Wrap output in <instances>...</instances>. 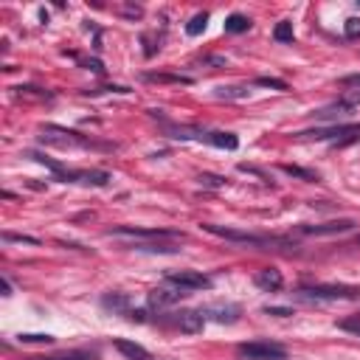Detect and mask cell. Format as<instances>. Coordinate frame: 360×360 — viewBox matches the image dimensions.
<instances>
[{
	"label": "cell",
	"mask_w": 360,
	"mask_h": 360,
	"mask_svg": "<svg viewBox=\"0 0 360 360\" xmlns=\"http://www.w3.org/2000/svg\"><path fill=\"white\" fill-rule=\"evenodd\" d=\"M298 298L304 301H357L360 287H346V284H301Z\"/></svg>",
	"instance_id": "obj_2"
},
{
	"label": "cell",
	"mask_w": 360,
	"mask_h": 360,
	"mask_svg": "<svg viewBox=\"0 0 360 360\" xmlns=\"http://www.w3.org/2000/svg\"><path fill=\"white\" fill-rule=\"evenodd\" d=\"M79 180H82V183H87V186H107L110 174H107V172L93 169V172H79Z\"/></svg>",
	"instance_id": "obj_20"
},
{
	"label": "cell",
	"mask_w": 360,
	"mask_h": 360,
	"mask_svg": "<svg viewBox=\"0 0 360 360\" xmlns=\"http://www.w3.org/2000/svg\"><path fill=\"white\" fill-rule=\"evenodd\" d=\"M256 84H262V87H273V90H287V82L273 79V76H259V79H256Z\"/></svg>",
	"instance_id": "obj_25"
},
{
	"label": "cell",
	"mask_w": 360,
	"mask_h": 360,
	"mask_svg": "<svg viewBox=\"0 0 360 360\" xmlns=\"http://www.w3.org/2000/svg\"><path fill=\"white\" fill-rule=\"evenodd\" d=\"M25 360H96L93 352H65V354H51V357H25Z\"/></svg>",
	"instance_id": "obj_19"
},
{
	"label": "cell",
	"mask_w": 360,
	"mask_h": 360,
	"mask_svg": "<svg viewBox=\"0 0 360 360\" xmlns=\"http://www.w3.org/2000/svg\"><path fill=\"white\" fill-rule=\"evenodd\" d=\"M264 312L267 315H281V318L284 315H292V309H287V307H264Z\"/></svg>",
	"instance_id": "obj_30"
},
{
	"label": "cell",
	"mask_w": 360,
	"mask_h": 360,
	"mask_svg": "<svg viewBox=\"0 0 360 360\" xmlns=\"http://www.w3.org/2000/svg\"><path fill=\"white\" fill-rule=\"evenodd\" d=\"M166 278L172 284L183 287L186 292H191V290H208L211 287V278L205 273H200V270H172V273H166Z\"/></svg>",
	"instance_id": "obj_7"
},
{
	"label": "cell",
	"mask_w": 360,
	"mask_h": 360,
	"mask_svg": "<svg viewBox=\"0 0 360 360\" xmlns=\"http://www.w3.org/2000/svg\"><path fill=\"white\" fill-rule=\"evenodd\" d=\"M287 174H292V177H301V180H307V183H318L321 177H318V172H309V169H301V166H281Z\"/></svg>",
	"instance_id": "obj_21"
},
{
	"label": "cell",
	"mask_w": 360,
	"mask_h": 360,
	"mask_svg": "<svg viewBox=\"0 0 360 360\" xmlns=\"http://www.w3.org/2000/svg\"><path fill=\"white\" fill-rule=\"evenodd\" d=\"M273 39H276V42H292V39H295L292 22H290V20H281V22H276V28H273Z\"/></svg>",
	"instance_id": "obj_18"
},
{
	"label": "cell",
	"mask_w": 360,
	"mask_h": 360,
	"mask_svg": "<svg viewBox=\"0 0 360 360\" xmlns=\"http://www.w3.org/2000/svg\"><path fill=\"white\" fill-rule=\"evenodd\" d=\"M101 304H104L107 309H115V312H124V315H129V298H127V295H121V292L104 295V298H101Z\"/></svg>",
	"instance_id": "obj_15"
},
{
	"label": "cell",
	"mask_w": 360,
	"mask_h": 360,
	"mask_svg": "<svg viewBox=\"0 0 360 360\" xmlns=\"http://www.w3.org/2000/svg\"><path fill=\"white\" fill-rule=\"evenodd\" d=\"M20 338V343H53L56 338L53 335H42V332H22V335H17Z\"/></svg>",
	"instance_id": "obj_22"
},
{
	"label": "cell",
	"mask_w": 360,
	"mask_h": 360,
	"mask_svg": "<svg viewBox=\"0 0 360 360\" xmlns=\"http://www.w3.org/2000/svg\"><path fill=\"white\" fill-rule=\"evenodd\" d=\"M202 315H205V321L211 318L217 323H236L239 315H242V309L236 304H214V307H205Z\"/></svg>",
	"instance_id": "obj_11"
},
{
	"label": "cell",
	"mask_w": 360,
	"mask_h": 360,
	"mask_svg": "<svg viewBox=\"0 0 360 360\" xmlns=\"http://www.w3.org/2000/svg\"><path fill=\"white\" fill-rule=\"evenodd\" d=\"M338 326H340V329H346V332H352V335H357V338H360V318H343V321H338Z\"/></svg>",
	"instance_id": "obj_26"
},
{
	"label": "cell",
	"mask_w": 360,
	"mask_h": 360,
	"mask_svg": "<svg viewBox=\"0 0 360 360\" xmlns=\"http://www.w3.org/2000/svg\"><path fill=\"white\" fill-rule=\"evenodd\" d=\"M3 242H28V245H37L39 239L25 236V233H3Z\"/></svg>",
	"instance_id": "obj_27"
},
{
	"label": "cell",
	"mask_w": 360,
	"mask_h": 360,
	"mask_svg": "<svg viewBox=\"0 0 360 360\" xmlns=\"http://www.w3.org/2000/svg\"><path fill=\"white\" fill-rule=\"evenodd\" d=\"M115 349H118L127 360H152V354H149L141 343H132V340H124V338L115 340Z\"/></svg>",
	"instance_id": "obj_12"
},
{
	"label": "cell",
	"mask_w": 360,
	"mask_h": 360,
	"mask_svg": "<svg viewBox=\"0 0 360 360\" xmlns=\"http://www.w3.org/2000/svg\"><path fill=\"white\" fill-rule=\"evenodd\" d=\"M183 295H188L183 287H177V284H172L169 278L163 281V284H158V287H152L149 290V295H146V304L152 307V309H169V307H174Z\"/></svg>",
	"instance_id": "obj_5"
},
{
	"label": "cell",
	"mask_w": 360,
	"mask_h": 360,
	"mask_svg": "<svg viewBox=\"0 0 360 360\" xmlns=\"http://www.w3.org/2000/svg\"><path fill=\"white\" fill-rule=\"evenodd\" d=\"M3 295H11V284H8V278H3Z\"/></svg>",
	"instance_id": "obj_32"
},
{
	"label": "cell",
	"mask_w": 360,
	"mask_h": 360,
	"mask_svg": "<svg viewBox=\"0 0 360 360\" xmlns=\"http://www.w3.org/2000/svg\"><path fill=\"white\" fill-rule=\"evenodd\" d=\"M149 82H188L186 76H163V73H146Z\"/></svg>",
	"instance_id": "obj_28"
},
{
	"label": "cell",
	"mask_w": 360,
	"mask_h": 360,
	"mask_svg": "<svg viewBox=\"0 0 360 360\" xmlns=\"http://www.w3.org/2000/svg\"><path fill=\"white\" fill-rule=\"evenodd\" d=\"M248 93H250L248 84H219V87H214L217 98H245Z\"/></svg>",
	"instance_id": "obj_14"
},
{
	"label": "cell",
	"mask_w": 360,
	"mask_h": 360,
	"mask_svg": "<svg viewBox=\"0 0 360 360\" xmlns=\"http://www.w3.org/2000/svg\"><path fill=\"white\" fill-rule=\"evenodd\" d=\"M202 231H208L214 236H222L228 242H242V245H270V242H276V239H267V236H256V233L236 231V228H222V225H214V222H202Z\"/></svg>",
	"instance_id": "obj_6"
},
{
	"label": "cell",
	"mask_w": 360,
	"mask_h": 360,
	"mask_svg": "<svg viewBox=\"0 0 360 360\" xmlns=\"http://www.w3.org/2000/svg\"><path fill=\"white\" fill-rule=\"evenodd\" d=\"M205 143L219 146V149H236V146H239V138H236L233 132H208Z\"/></svg>",
	"instance_id": "obj_13"
},
{
	"label": "cell",
	"mask_w": 360,
	"mask_h": 360,
	"mask_svg": "<svg viewBox=\"0 0 360 360\" xmlns=\"http://www.w3.org/2000/svg\"><path fill=\"white\" fill-rule=\"evenodd\" d=\"M354 225H357L354 219H332V222H321V225H301L298 231L309 233V236H332V233H346Z\"/></svg>",
	"instance_id": "obj_8"
},
{
	"label": "cell",
	"mask_w": 360,
	"mask_h": 360,
	"mask_svg": "<svg viewBox=\"0 0 360 360\" xmlns=\"http://www.w3.org/2000/svg\"><path fill=\"white\" fill-rule=\"evenodd\" d=\"M174 326H177L180 332L197 335V332H202V326H205V315H202V309H183V312H177Z\"/></svg>",
	"instance_id": "obj_10"
},
{
	"label": "cell",
	"mask_w": 360,
	"mask_h": 360,
	"mask_svg": "<svg viewBox=\"0 0 360 360\" xmlns=\"http://www.w3.org/2000/svg\"><path fill=\"white\" fill-rule=\"evenodd\" d=\"M357 245H360V236H357Z\"/></svg>",
	"instance_id": "obj_33"
},
{
	"label": "cell",
	"mask_w": 360,
	"mask_h": 360,
	"mask_svg": "<svg viewBox=\"0 0 360 360\" xmlns=\"http://www.w3.org/2000/svg\"><path fill=\"white\" fill-rule=\"evenodd\" d=\"M205 25H208V11H197V14L186 22V34H188V37H200V34L205 31Z\"/></svg>",
	"instance_id": "obj_16"
},
{
	"label": "cell",
	"mask_w": 360,
	"mask_h": 360,
	"mask_svg": "<svg viewBox=\"0 0 360 360\" xmlns=\"http://www.w3.org/2000/svg\"><path fill=\"white\" fill-rule=\"evenodd\" d=\"M107 236L129 239L132 245H143V242H138V239H146V242H160V239L183 242V239H186V233H183V231H172V228H135V225H118V228L107 231Z\"/></svg>",
	"instance_id": "obj_1"
},
{
	"label": "cell",
	"mask_w": 360,
	"mask_h": 360,
	"mask_svg": "<svg viewBox=\"0 0 360 360\" xmlns=\"http://www.w3.org/2000/svg\"><path fill=\"white\" fill-rule=\"evenodd\" d=\"M236 354L245 360H287V349L276 340H248L236 346Z\"/></svg>",
	"instance_id": "obj_3"
},
{
	"label": "cell",
	"mask_w": 360,
	"mask_h": 360,
	"mask_svg": "<svg viewBox=\"0 0 360 360\" xmlns=\"http://www.w3.org/2000/svg\"><path fill=\"white\" fill-rule=\"evenodd\" d=\"M200 183L208 186V188H222V186H225V177H222V174H208V172H202V174H200Z\"/></svg>",
	"instance_id": "obj_24"
},
{
	"label": "cell",
	"mask_w": 360,
	"mask_h": 360,
	"mask_svg": "<svg viewBox=\"0 0 360 360\" xmlns=\"http://www.w3.org/2000/svg\"><path fill=\"white\" fill-rule=\"evenodd\" d=\"M253 284L259 290H264V292H278L284 287V276H281L278 267H262V270H256Z\"/></svg>",
	"instance_id": "obj_9"
},
{
	"label": "cell",
	"mask_w": 360,
	"mask_h": 360,
	"mask_svg": "<svg viewBox=\"0 0 360 360\" xmlns=\"http://www.w3.org/2000/svg\"><path fill=\"white\" fill-rule=\"evenodd\" d=\"M87 68H90V70H96V73H101V70H104L98 59H90V62H87Z\"/></svg>",
	"instance_id": "obj_31"
},
{
	"label": "cell",
	"mask_w": 360,
	"mask_h": 360,
	"mask_svg": "<svg viewBox=\"0 0 360 360\" xmlns=\"http://www.w3.org/2000/svg\"><path fill=\"white\" fill-rule=\"evenodd\" d=\"M340 84H346V87H354V90H360V73L343 76V79H340Z\"/></svg>",
	"instance_id": "obj_29"
},
{
	"label": "cell",
	"mask_w": 360,
	"mask_h": 360,
	"mask_svg": "<svg viewBox=\"0 0 360 360\" xmlns=\"http://www.w3.org/2000/svg\"><path fill=\"white\" fill-rule=\"evenodd\" d=\"M250 28V20L245 17V14H231L228 20H225V31L228 34H242V31H248Z\"/></svg>",
	"instance_id": "obj_17"
},
{
	"label": "cell",
	"mask_w": 360,
	"mask_h": 360,
	"mask_svg": "<svg viewBox=\"0 0 360 360\" xmlns=\"http://www.w3.org/2000/svg\"><path fill=\"white\" fill-rule=\"evenodd\" d=\"M343 34L346 39H360V17H349L343 22Z\"/></svg>",
	"instance_id": "obj_23"
},
{
	"label": "cell",
	"mask_w": 360,
	"mask_h": 360,
	"mask_svg": "<svg viewBox=\"0 0 360 360\" xmlns=\"http://www.w3.org/2000/svg\"><path fill=\"white\" fill-rule=\"evenodd\" d=\"M42 143H51V146H59V149H79V146H90V141L73 129H65V127H42Z\"/></svg>",
	"instance_id": "obj_4"
}]
</instances>
